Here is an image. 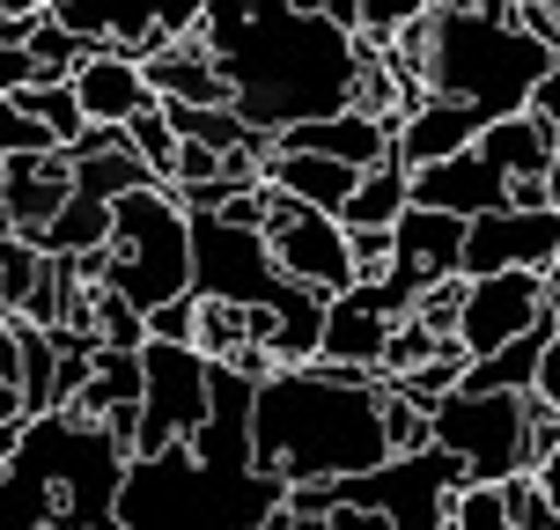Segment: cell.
Instances as JSON below:
<instances>
[{
	"label": "cell",
	"instance_id": "681fc988",
	"mask_svg": "<svg viewBox=\"0 0 560 530\" xmlns=\"http://www.w3.org/2000/svg\"><path fill=\"white\" fill-rule=\"evenodd\" d=\"M15 8H59V0H15Z\"/></svg>",
	"mask_w": 560,
	"mask_h": 530
},
{
	"label": "cell",
	"instance_id": "8992f818",
	"mask_svg": "<svg viewBox=\"0 0 560 530\" xmlns=\"http://www.w3.org/2000/svg\"><path fill=\"white\" fill-rule=\"evenodd\" d=\"M104 287L148 317V309L192 295V214L177 207L170 185L118 199L112 207V244H104Z\"/></svg>",
	"mask_w": 560,
	"mask_h": 530
},
{
	"label": "cell",
	"instance_id": "ab89813d",
	"mask_svg": "<svg viewBox=\"0 0 560 530\" xmlns=\"http://www.w3.org/2000/svg\"><path fill=\"white\" fill-rule=\"evenodd\" d=\"M23 155H52V133H45L30 111L0 104V163H23Z\"/></svg>",
	"mask_w": 560,
	"mask_h": 530
},
{
	"label": "cell",
	"instance_id": "83f0119b",
	"mask_svg": "<svg viewBox=\"0 0 560 530\" xmlns=\"http://www.w3.org/2000/svg\"><path fill=\"white\" fill-rule=\"evenodd\" d=\"M155 177L140 163L133 148H112V155H96V163H74V199H96V207H118V199L148 192Z\"/></svg>",
	"mask_w": 560,
	"mask_h": 530
},
{
	"label": "cell",
	"instance_id": "e575fe53",
	"mask_svg": "<svg viewBox=\"0 0 560 530\" xmlns=\"http://www.w3.org/2000/svg\"><path fill=\"white\" fill-rule=\"evenodd\" d=\"M465 287H472V280H465V273L435 280V287H428V295H420V303H413V325H428V332H435V339H457V317H465Z\"/></svg>",
	"mask_w": 560,
	"mask_h": 530
},
{
	"label": "cell",
	"instance_id": "6da1fadb",
	"mask_svg": "<svg viewBox=\"0 0 560 530\" xmlns=\"http://www.w3.org/2000/svg\"><path fill=\"white\" fill-rule=\"evenodd\" d=\"M199 45L222 67L236 118L258 126V133H288L303 118H332L354 96L362 45L347 30H332L317 8H303V0H258V8L207 0Z\"/></svg>",
	"mask_w": 560,
	"mask_h": 530
},
{
	"label": "cell",
	"instance_id": "7402d4cb",
	"mask_svg": "<svg viewBox=\"0 0 560 530\" xmlns=\"http://www.w3.org/2000/svg\"><path fill=\"white\" fill-rule=\"evenodd\" d=\"M553 325H560V317H538L532 332H524V339H509L502 354H487V362H472L457 391H465V398H524V391H538V368H546Z\"/></svg>",
	"mask_w": 560,
	"mask_h": 530
},
{
	"label": "cell",
	"instance_id": "8d00e7d4",
	"mask_svg": "<svg viewBox=\"0 0 560 530\" xmlns=\"http://www.w3.org/2000/svg\"><path fill=\"white\" fill-rule=\"evenodd\" d=\"M502 502H509V523H516V530H560V508L538 494V479H532V472L502 479Z\"/></svg>",
	"mask_w": 560,
	"mask_h": 530
},
{
	"label": "cell",
	"instance_id": "4dcf8cb0",
	"mask_svg": "<svg viewBox=\"0 0 560 530\" xmlns=\"http://www.w3.org/2000/svg\"><path fill=\"white\" fill-rule=\"evenodd\" d=\"M45 266H52V258L37 251V244H23V236H8V244H0V317H23V303L37 295Z\"/></svg>",
	"mask_w": 560,
	"mask_h": 530
},
{
	"label": "cell",
	"instance_id": "d4e9b609",
	"mask_svg": "<svg viewBox=\"0 0 560 530\" xmlns=\"http://www.w3.org/2000/svg\"><path fill=\"white\" fill-rule=\"evenodd\" d=\"M317 346H325V303L303 295V287H288V295L273 303L266 354H273V368H310V362H317Z\"/></svg>",
	"mask_w": 560,
	"mask_h": 530
},
{
	"label": "cell",
	"instance_id": "d6986e66",
	"mask_svg": "<svg viewBox=\"0 0 560 530\" xmlns=\"http://www.w3.org/2000/svg\"><path fill=\"white\" fill-rule=\"evenodd\" d=\"M413 207H435V214H457V222H479V214H494L509 207V185L494 169L479 163L472 148L465 155H450V163H428L413 169Z\"/></svg>",
	"mask_w": 560,
	"mask_h": 530
},
{
	"label": "cell",
	"instance_id": "52a82bcc",
	"mask_svg": "<svg viewBox=\"0 0 560 530\" xmlns=\"http://www.w3.org/2000/svg\"><path fill=\"white\" fill-rule=\"evenodd\" d=\"M465 486H472V472L457 457L420 449V457H392L362 479H339V508H376L392 530H443Z\"/></svg>",
	"mask_w": 560,
	"mask_h": 530
},
{
	"label": "cell",
	"instance_id": "7bdbcfd3",
	"mask_svg": "<svg viewBox=\"0 0 560 530\" xmlns=\"http://www.w3.org/2000/svg\"><path fill=\"white\" fill-rule=\"evenodd\" d=\"M538 398H546L553 420H560V325H553V346H546V368H538Z\"/></svg>",
	"mask_w": 560,
	"mask_h": 530
},
{
	"label": "cell",
	"instance_id": "f907efd6",
	"mask_svg": "<svg viewBox=\"0 0 560 530\" xmlns=\"http://www.w3.org/2000/svg\"><path fill=\"white\" fill-rule=\"evenodd\" d=\"M266 530H288V523H280V516H273V523H266Z\"/></svg>",
	"mask_w": 560,
	"mask_h": 530
},
{
	"label": "cell",
	"instance_id": "f35d334b",
	"mask_svg": "<svg viewBox=\"0 0 560 530\" xmlns=\"http://www.w3.org/2000/svg\"><path fill=\"white\" fill-rule=\"evenodd\" d=\"M450 530H516V523H509L502 486H465L457 508H450Z\"/></svg>",
	"mask_w": 560,
	"mask_h": 530
},
{
	"label": "cell",
	"instance_id": "44dd1931",
	"mask_svg": "<svg viewBox=\"0 0 560 530\" xmlns=\"http://www.w3.org/2000/svg\"><path fill=\"white\" fill-rule=\"evenodd\" d=\"M479 133H487V118H479V111H465V104H443V96H428V104H420V111L398 126L392 163L413 177V169H428V163H450V155H465Z\"/></svg>",
	"mask_w": 560,
	"mask_h": 530
},
{
	"label": "cell",
	"instance_id": "74e56055",
	"mask_svg": "<svg viewBox=\"0 0 560 530\" xmlns=\"http://www.w3.org/2000/svg\"><path fill=\"white\" fill-rule=\"evenodd\" d=\"M392 228H347V258H354V287H376L392 280Z\"/></svg>",
	"mask_w": 560,
	"mask_h": 530
},
{
	"label": "cell",
	"instance_id": "ee69618b",
	"mask_svg": "<svg viewBox=\"0 0 560 530\" xmlns=\"http://www.w3.org/2000/svg\"><path fill=\"white\" fill-rule=\"evenodd\" d=\"M325 530H392V523H384L376 508H332V516H325Z\"/></svg>",
	"mask_w": 560,
	"mask_h": 530
},
{
	"label": "cell",
	"instance_id": "9c48e42d",
	"mask_svg": "<svg viewBox=\"0 0 560 530\" xmlns=\"http://www.w3.org/2000/svg\"><path fill=\"white\" fill-rule=\"evenodd\" d=\"M207 376L214 362L199 354V346H140V449L133 457H163V449L192 443L199 427H207Z\"/></svg>",
	"mask_w": 560,
	"mask_h": 530
},
{
	"label": "cell",
	"instance_id": "9a60e30c",
	"mask_svg": "<svg viewBox=\"0 0 560 530\" xmlns=\"http://www.w3.org/2000/svg\"><path fill=\"white\" fill-rule=\"evenodd\" d=\"M392 140H398V126H384V118L332 111V118H303V126L273 133V148L280 155H332L347 169H376V163H392Z\"/></svg>",
	"mask_w": 560,
	"mask_h": 530
},
{
	"label": "cell",
	"instance_id": "f6af8a7d",
	"mask_svg": "<svg viewBox=\"0 0 560 530\" xmlns=\"http://www.w3.org/2000/svg\"><path fill=\"white\" fill-rule=\"evenodd\" d=\"M538 303H546V317H560V266L538 273Z\"/></svg>",
	"mask_w": 560,
	"mask_h": 530
},
{
	"label": "cell",
	"instance_id": "60d3db41",
	"mask_svg": "<svg viewBox=\"0 0 560 530\" xmlns=\"http://www.w3.org/2000/svg\"><path fill=\"white\" fill-rule=\"evenodd\" d=\"M148 339L155 346H199V295H177V303L148 309Z\"/></svg>",
	"mask_w": 560,
	"mask_h": 530
},
{
	"label": "cell",
	"instance_id": "b9f144b4",
	"mask_svg": "<svg viewBox=\"0 0 560 530\" xmlns=\"http://www.w3.org/2000/svg\"><path fill=\"white\" fill-rule=\"evenodd\" d=\"M532 118H538V126H546V133L560 140V59H553V74H546V82L532 89Z\"/></svg>",
	"mask_w": 560,
	"mask_h": 530
},
{
	"label": "cell",
	"instance_id": "7c38bea8",
	"mask_svg": "<svg viewBox=\"0 0 560 530\" xmlns=\"http://www.w3.org/2000/svg\"><path fill=\"white\" fill-rule=\"evenodd\" d=\"M465 228L457 214H435V207H406L392 228V280H376V295H384V309L392 317H413V303L435 287V280L457 273V258H465Z\"/></svg>",
	"mask_w": 560,
	"mask_h": 530
},
{
	"label": "cell",
	"instance_id": "2e32d148",
	"mask_svg": "<svg viewBox=\"0 0 560 530\" xmlns=\"http://www.w3.org/2000/svg\"><path fill=\"white\" fill-rule=\"evenodd\" d=\"M140 74H148V89H155L163 111H222V104H229L222 67H214V52H207L199 37L155 45V52L140 59Z\"/></svg>",
	"mask_w": 560,
	"mask_h": 530
},
{
	"label": "cell",
	"instance_id": "bcb514c9",
	"mask_svg": "<svg viewBox=\"0 0 560 530\" xmlns=\"http://www.w3.org/2000/svg\"><path fill=\"white\" fill-rule=\"evenodd\" d=\"M532 479H538V494H546V502H553V508H560V457H546V464H538V472H532Z\"/></svg>",
	"mask_w": 560,
	"mask_h": 530
},
{
	"label": "cell",
	"instance_id": "277c9868",
	"mask_svg": "<svg viewBox=\"0 0 560 530\" xmlns=\"http://www.w3.org/2000/svg\"><path fill=\"white\" fill-rule=\"evenodd\" d=\"M428 96L443 104H465L487 126L494 118L532 111V89L553 74V52L538 45L524 23H487V15H428Z\"/></svg>",
	"mask_w": 560,
	"mask_h": 530
},
{
	"label": "cell",
	"instance_id": "d590c367",
	"mask_svg": "<svg viewBox=\"0 0 560 530\" xmlns=\"http://www.w3.org/2000/svg\"><path fill=\"white\" fill-rule=\"evenodd\" d=\"M384 443H392V457H420L428 449V413L413 398H398V384L384 391Z\"/></svg>",
	"mask_w": 560,
	"mask_h": 530
},
{
	"label": "cell",
	"instance_id": "816d5d0a",
	"mask_svg": "<svg viewBox=\"0 0 560 530\" xmlns=\"http://www.w3.org/2000/svg\"><path fill=\"white\" fill-rule=\"evenodd\" d=\"M303 8H310V0H303Z\"/></svg>",
	"mask_w": 560,
	"mask_h": 530
},
{
	"label": "cell",
	"instance_id": "4316f807",
	"mask_svg": "<svg viewBox=\"0 0 560 530\" xmlns=\"http://www.w3.org/2000/svg\"><path fill=\"white\" fill-rule=\"evenodd\" d=\"M112 244V207H96V199H67L52 214V228L37 236V251L45 258H89Z\"/></svg>",
	"mask_w": 560,
	"mask_h": 530
},
{
	"label": "cell",
	"instance_id": "836d02e7",
	"mask_svg": "<svg viewBox=\"0 0 560 530\" xmlns=\"http://www.w3.org/2000/svg\"><path fill=\"white\" fill-rule=\"evenodd\" d=\"M435 354H443V339L428 332V325H413V317H398L392 325V346H384V376H413V368H428L435 362Z\"/></svg>",
	"mask_w": 560,
	"mask_h": 530
},
{
	"label": "cell",
	"instance_id": "ba28073f",
	"mask_svg": "<svg viewBox=\"0 0 560 530\" xmlns=\"http://www.w3.org/2000/svg\"><path fill=\"white\" fill-rule=\"evenodd\" d=\"M524 398H465V391L443 398L428 413V449L457 457L472 472V486H502L524 472Z\"/></svg>",
	"mask_w": 560,
	"mask_h": 530
},
{
	"label": "cell",
	"instance_id": "f546056e",
	"mask_svg": "<svg viewBox=\"0 0 560 530\" xmlns=\"http://www.w3.org/2000/svg\"><path fill=\"white\" fill-rule=\"evenodd\" d=\"M30 59H37V82H74L89 59H96V45H82L67 23H52V15H37V30H30Z\"/></svg>",
	"mask_w": 560,
	"mask_h": 530
},
{
	"label": "cell",
	"instance_id": "1f68e13d",
	"mask_svg": "<svg viewBox=\"0 0 560 530\" xmlns=\"http://www.w3.org/2000/svg\"><path fill=\"white\" fill-rule=\"evenodd\" d=\"M413 23H428V0H354V37L362 45H398Z\"/></svg>",
	"mask_w": 560,
	"mask_h": 530
},
{
	"label": "cell",
	"instance_id": "4fadbf2b",
	"mask_svg": "<svg viewBox=\"0 0 560 530\" xmlns=\"http://www.w3.org/2000/svg\"><path fill=\"white\" fill-rule=\"evenodd\" d=\"M560 266V214L538 207V214H516V207H494L465 228V258L457 273L465 280H487V273H546Z\"/></svg>",
	"mask_w": 560,
	"mask_h": 530
},
{
	"label": "cell",
	"instance_id": "7a4b0ae2",
	"mask_svg": "<svg viewBox=\"0 0 560 530\" xmlns=\"http://www.w3.org/2000/svg\"><path fill=\"white\" fill-rule=\"evenodd\" d=\"M384 391V368H273L252 405V472L280 486H339L392 464Z\"/></svg>",
	"mask_w": 560,
	"mask_h": 530
},
{
	"label": "cell",
	"instance_id": "3957f363",
	"mask_svg": "<svg viewBox=\"0 0 560 530\" xmlns=\"http://www.w3.org/2000/svg\"><path fill=\"white\" fill-rule=\"evenodd\" d=\"M280 479L214 472L177 443L163 457H133L118 486V530H266L280 516Z\"/></svg>",
	"mask_w": 560,
	"mask_h": 530
},
{
	"label": "cell",
	"instance_id": "c3c4849f",
	"mask_svg": "<svg viewBox=\"0 0 560 530\" xmlns=\"http://www.w3.org/2000/svg\"><path fill=\"white\" fill-rule=\"evenodd\" d=\"M8 236H15V228H8V207H0V244H8Z\"/></svg>",
	"mask_w": 560,
	"mask_h": 530
},
{
	"label": "cell",
	"instance_id": "e0dca14e",
	"mask_svg": "<svg viewBox=\"0 0 560 530\" xmlns=\"http://www.w3.org/2000/svg\"><path fill=\"white\" fill-rule=\"evenodd\" d=\"M392 309L376 287H347L339 303H325V346H317V362L332 368H384V346H392Z\"/></svg>",
	"mask_w": 560,
	"mask_h": 530
},
{
	"label": "cell",
	"instance_id": "603a6c76",
	"mask_svg": "<svg viewBox=\"0 0 560 530\" xmlns=\"http://www.w3.org/2000/svg\"><path fill=\"white\" fill-rule=\"evenodd\" d=\"M472 155L509 185V177H546V169H553V155H560V140L546 133L532 111H516V118H494V126L472 140Z\"/></svg>",
	"mask_w": 560,
	"mask_h": 530
},
{
	"label": "cell",
	"instance_id": "30bf717a",
	"mask_svg": "<svg viewBox=\"0 0 560 530\" xmlns=\"http://www.w3.org/2000/svg\"><path fill=\"white\" fill-rule=\"evenodd\" d=\"M266 251H273L280 280L288 287H303L317 303H339L347 287H354V258H347V228L332 214H317L303 199L273 192L266 199Z\"/></svg>",
	"mask_w": 560,
	"mask_h": 530
},
{
	"label": "cell",
	"instance_id": "5b68a950",
	"mask_svg": "<svg viewBox=\"0 0 560 530\" xmlns=\"http://www.w3.org/2000/svg\"><path fill=\"white\" fill-rule=\"evenodd\" d=\"M23 457L52 494V530H112L118 523V486H126V449L104 435V420L82 413H45L23 420Z\"/></svg>",
	"mask_w": 560,
	"mask_h": 530
},
{
	"label": "cell",
	"instance_id": "d6a6232c",
	"mask_svg": "<svg viewBox=\"0 0 560 530\" xmlns=\"http://www.w3.org/2000/svg\"><path fill=\"white\" fill-rule=\"evenodd\" d=\"M126 148L148 163V177H155V185H170V169H177V133H170L163 104H155V111H140L133 126H126Z\"/></svg>",
	"mask_w": 560,
	"mask_h": 530
},
{
	"label": "cell",
	"instance_id": "cb8c5ba5",
	"mask_svg": "<svg viewBox=\"0 0 560 530\" xmlns=\"http://www.w3.org/2000/svg\"><path fill=\"white\" fill-rule=\"evenodd\" d=\"M266 185H273V192H288V199H303V207H317V214H332V222H339V207L354 199L362 169L332 163V155H280V148H273V163H266Z\"/></svg>",
	"mask_w": 560,
	"mask_h": 530
},
{
	"label": "cell",
	"instance_id": "ac0fdd59",
	"mask_svg": "<svg viewBox=\"0 0 560 530\" xmlns=\"http://www.w3.org/2000/svg\"><path fill=\"white\" fill-rule=\"evenodd\" d=\"M8 169V185H0V207H8V228L23 236V244H37L45 228H52V214L74 199V163L67 155H23V163H0Z\"/></svg>",
	"mask_w": 560,
	"mask_h": 530
},
{
	"label": "cell",
	"instance_id": "f1b7e54d",
	"mask_svg": "<svg viewBox=\"0 0 560 530\" xmlns=\"http://www.w3.org/2000/svg\"><path fill=\"white\" fill-rule=\"evenodd\" d=\"M15 111H30L45 133H52V148H74V140L89 133V118H82V104H74V82H30L23 96H8Z\"/></svg>",
	"mask_w": 560,
	"mask_h": 530
},
{
	"label": "cell",
	"instance_id": "484cf974",
	"mask_svg": "<svg viewBox=\"0 0 560 530\" xmlns=\"http://www.w3.org/2000/svg\"><path fill=\"white\" fill-rule=\"evenodd\" d=\"M406 207H413V177L398 163H376V169H362L354 199L339 207V228H398Z\"/></svg>",
	"mask_w": 560,
	"mask_h": 530
},
{
	"label": "cell",
	"instance_id": "ffe728a7",
	"mask_svg": "<svg viewBox=\"0 0 560 530\" xmlns=\"http://www.w3.org/2000/svg\"><path fill=\"white\" fill-rule=\"evenodd\" d=\"M74 104H82V118L89 126H133L140 111H155V89H148V74H140V59H126V52H96L74 74Z\"/></svg>",
	"mask_w": 560,
	"mask_h": 530
},
{
	"label": "cell",
	"instance_id": "5bb4252c",
	"mask_svg": "<svg viewBox=\"0 0 560 530\" xmlns=\"http://www.w3.org/2000/svg\"><path fill=\"white\" fill-rule=\"evenodd\" d=\"M546 317L538 303V273H487L465 287V317H457V346H465V362H487V354H502L509 339H524Z\"/></svg>",
	"mask_w": 560,
	"mask_h": 530
},
{
	"label": "cell",
	"instance_id": "f5cc1de1",
	"mask_svg": "<svg viewBox=\"0 0 560 530\" xmlns=\"http://www.w3.org/2000/svg\"><path fill=\"white\" fill-rule=\"evenodd\" d=\"M317 530H325V523H317Z\"/></svg>",
	"mask_w": 560,
	"mask_h": 530
},
{
	"label": "cell",
	"instance_id": "7dc6e473",
	"mask_svg": "<svg viewBox=\"0 0 560 530\" xmlns=\"http://www.w3.org/2000/svg\"><path fill=\"white\" fill-rule=\"evenodd\" d=\"M15 449H23V427H0V472L15 464Z\"/></svg>",
	"mask_w": 560,
	"mask_h": 530
},
{
	"label": "cell",
	"instance_id": "8fae6325",
	"mask_svg": "<svg viewBox=\"0 0 560 530\" xmlns=\"http://www.w3.org/2000/svg\"><path fill=\"white\" fill-rule=\"evenodd\" d=\"M192 295L199 303H236V309H273L288 295L266 236L229 228L214 214H192Z\"/></svg>",
	"mask_w": 560,
	"mask_h": 530
}]
</instances>
